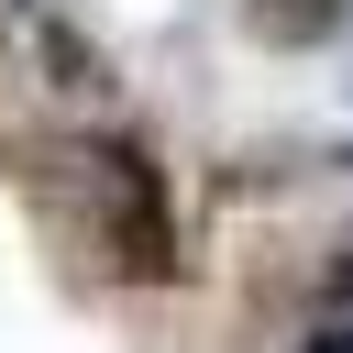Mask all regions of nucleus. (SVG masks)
I'll list each match as a JSON object with an SVG mask.
<instances>
[{
	"mask_svg": "<svg viewBox=\"0 0 353 353\" xmlns=\"http://www.w3.org/2000/svg\"><path fill=\"white\" fill-rule=\"evenodd\" d=\"M77 188H88V221H99V243H110L121 276H176V221H165V176H154V154H132V143H88V154H77Z\"/></svg>",
	"mask_w": 353,
	"mask_h": 353,
	"instance_id": "f257e3e1",
	"label": "nucleus"
},
{
	"mask_svg": "<svg viewBox=\"0 0 353 353\" xmlns=\"http://www.w3.org/2000/svg\"><path fill=\"white\" fill-rule=\"evenodd\" d=\"M243 22H254L265 44H320V33L342 22V0H243Z\"/></svg>",
	"mask_w": 353,
	"mask_h": 353,
	"instance_id": "f03ea898",
	"label": "nucleus"
},
{
	"mask_svg": "<svg viewBox=\"0 0 353 353\" xmlns=\"http://www.w3.org/2000/svg\"><path fill=\"white\" fill-rule=\"evenodd\" d=\"M309 353H353V320H331V331H320V342H309Z\"/></svg>",
	"mask_w": 353,
	"mask_h": 353,
	"instance_id": "7ed1b4c3",
	"label": "nucleus"
},
{
	"mask_svg": "<svg viewBox=\"0 0 353 353\" xmlns=\"http://www.w3.org/2000/svg\"><path fill=\"white\" fill-rule=\"evenodd\" d=\"M342 298H353V254H342Z\"/></svg>",
	"mask_w": 353,
	"mask_h": 353,
	"instance_id": "20e7f679",
	"label": "nucleus"
}]
</instances>
